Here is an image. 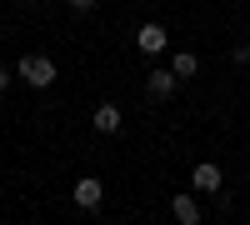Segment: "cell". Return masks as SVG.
Masks as SVG:
<instances>
[{
  "mask_svg": "<svg viewBox=\"0 0 250 225\" xmlns=\"http://www.w3.org/2000/svg\"><path fill=\"white\" fill-rule=\"evenodd\" d=\"M65 5H70V10H95L100 0H65Z\"/></svg>",
  "mask_w": 250,
  "mask_h": 225,
  "instance_id": "9c48e42d",
  "label": "cell"
},
{
  "mask_svg": "<svg viewBox=\"0 0 250 225\" xmlns=\"http://www.w3.org/2000/svg\"><path fill=\"white\" fill-rule=\"evenodd\" d=\"M170 215H175L180 225H200V215H205V210H200L195 190H175V195H170Z\"/></svg>",
  "mask_w": 250,
  "mask_h": 225,
  "instance_id": "5b68a950",
  "label": "cell"
},
{
  "mask_svg": "<svg viewBox=\"0 0 250 225\" xmlns=\"http://www.w3.org/2000/svg\"><path fill=\"white\" fill-rule=\"evenodd\" d=\"M135 45H140V55H160L165 45H170V30H165L160 20H150V25L135 30Z\"/></svg>",
  "mask_w": 250,
  "mask_h": 225,
  "instance_id": "3957f363",
  "label": "cell"
},
{
  "mask_svg": "<svg viewBox=\"0 0 250 225\" xmlns=\"http://www.w3.org/2000/svg\"><path fill=\"white\" fill-rule=\"evenodd\" d=\"M170 70H175L180 80H195V75H200V55H195V50H175V55H170Z\"/></svg>",
  "mask_w": 250,
  "mask_h": 225,
  "instance_id": "ba28073f",
  "label": "cell"
},
{
  "mask_svg": "<svg viewBox=\"0 0 250 225\" xmlns=\"http://www.w3.org/2000/svg\"><path fill=\"white\" fill-rule=\"evenodd\" d=\"M15 75L25 80L30 90H50L60 70H55V60H50V55H20V65H15Z\"/></svg>",
  "mask_w": 250,
  "mask_h": 225,
  "instance_id": "6da1fadb",
  "label": "cell"
},
{
  "mask_svg": "<svg viewBox=\"0 0 250 225\" xmlns=\"http://www.w3.org/2000/svg\"><path fill=\"white\" fill-rule=\"evenodd\" d=\"M10 75H15L10 65H0V95H5V90H10Z\"/></svg>",
  "mask_w": 250,
  "mask_h": 225,
  "instance_id": "30bf717a",
  "label": "cell"
},
{
  "mask_svg": "<svg viewBox=\"0 0 250 225\" xmlns=\"http://www.w3.org/2000/svg\"><path fill=\"white\" fill-rule=\"evenodd\" d=\"M90 125H95V135H115V130L125 125V115H120L115 100H100V105L90 110Z\"/></svg>",
  "mask_w": 250,
  "mask_h": 225,
  "instance_id": "277c9868",
  "label": "cell"
},
{
  "mask_svg": "<svg viewBox=\"0 0 250 225\" xmlns=\"http://www.w3.org/2000/svg\"><path fill=\"white\" fill-rule=\"evenodd\" d=\"M70 200H75L80 210H95L100 200H105V185H100L95 175H80V180H75V190H70Z\"/></svg>",
  "mask_w": 250,
  "mask_h": 225,
  "instance_id": "8992f818",
  "label": "cell"
},
{
  "mask_svg": "<svg viewBox=\"0 0 250 225\" xmlns=\"http://www.w3.org/2000/svg\"><path fill=\"white\" fill-rule=\"evenodd\" d=\"M190 185H195V190H205V195H215V190L225 185V175H220L215 160H200V165L190 170Z\"/></svg>",
  "mask_w": 250,
  "mask_h": 225,
  "instance_id": "52a82bcc",
  "label": "cell"
},
{
  "mask_svg": "<svg viewBox=\"0 0 250 225\" xmlns=\"http://www.w3.org/2000/svg\"><path fill=\"white\" fill-rule=\"evenodd\" d=\"M175 90H180V75L170 65H165V70H145V95H150V100H170Z\"/></svg>",
  "mask_w": 250,
  "mask_h": 225,
  "instance_id": "7a4b0ae2",
  "label": "cell"
}]
</instances>
